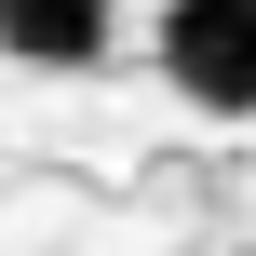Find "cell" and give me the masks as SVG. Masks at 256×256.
I'll list each match as a JSON object with an SVG mask.
<instances>
[{
  "label": "cell",
  "mask_w": 256,
  "mask_h": 256,
  "mask_svg": "<svg viewBox=\"0 0 256 256\" xmlns=\"http://www.w3.org/2000/svg\"><path fill=\"white\" fill-rule=\"evenodd\" d=\"M148 68L176 81V108H202V122H256V0H162Z\"/></svg>",
  "instance_id": "obj_1"
},
{
  "label": "cell",
  "mask_w": 256,
  "mask_h": 256,
  "mask_svg": "<svg viewBox=\"0 0 256 256\" xmlns=\"http://www.w3.org/2000/svg\"><path fill=\"white\" fill-rule=\"evenodd\" d=\"M122 27V0H0V54L14 68H94Z\"/></svg>",
  "instance_id": "obj_2"
}]
</instances>
